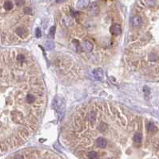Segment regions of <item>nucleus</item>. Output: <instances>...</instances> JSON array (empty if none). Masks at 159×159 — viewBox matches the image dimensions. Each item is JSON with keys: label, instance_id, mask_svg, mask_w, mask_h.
I'll use <instances>...</instances> for the list:
<instances>
[{"label": "nucleus", "instance_id": "f257e3e1", "mask_svg": "<svg viewBox=\"0 0 159 159\" xmlns=\"http://www.w3.org/2000/svg\"><path fill=\"white\" fill-rule=\"evenodd\" d=\"M54 107L56 108V110H58V113H62L63 110H64V103H63V101L60 98H54Z\"/></svg>", "mask_w": 159, "mask_h": 159}, {"label": "nucleus", "instance_id": "f03ea898", "mask_svg": "<svg viewBox=\"0 0 159 159\" xmlns=\"http://www.w3.org/2000/svg\"><path fill=\"white\" fill-rule=\"evenodd\" d=\"M100 11V8H99V6L98 5L97 3H92L90 5V7H89V13L90 15H93V16H95L98 15V13Z\"/></svg>", "mask_w": 159, "mask_h": 159}, {"label": "nucleus", "instance_id": "7ed1b4c3", "mask_svg": "<svg viewBox=\"0 0 159 159\" xmlns=\"http://www.w3.org/2000/svg\"><path fill=\"white\" fill-rule=\"evenodd\" d=\"M90 5V0H78L77 3V8L80 10L87 8Z\"/></svg>", "mask_w": 159, "mask_h": 159}, {"label": "nucleus", "instance_id": "20e7f679", "mask_svg": "<svg viewBox=\"0 0 159 159\" xmlns=\"http://www.w3.org/2000/svg\"><path fill=\"white\" fill-rule=\"evenodd\" d=\"M110 33L113 35H115V36L121 34V33H122V28H121L120 25H118V24L113 25L110 27Z\"/></svg>", "mask_w": 159, "mask_h": 159}, {"label": "nucleus", "instance_id": "39448f33", "mask_svg": "<svg viewBox=\"0 0 159 159\" xmlns=\"http://www.w3.org/2000/svg\"><path fill=\"white\" fill-rule=\"evenodd\" d=\"M37 97L35 96L34 94H31V93H28L26 95V101L28 104H33L35 102H37Z\"/></svg>", "mask_w": 159, "mask_h": 159}, {"label": "nucleus", "instance_id": "423d86ee", "mask_svg": "<svg viewBox=\"0 0 159 159\" xmlns=\"http://www.w3.org/2000/svg\"><path fill=\"white\" fill-rule=\"evenodd\" d=\"M107 141L104 138H98L96 140V145L98 148H106L107 146Z\"/></svg>", "mask_w": 159, "mask_h": 159}, {"label": "nucleus", "instance_id": "0eeeda50", "mask_svg": "<svg viewBox=\"0 0 159 159\" xmlns=\"http://www.w3.org/2000/svg\"><path fill=\"white\" fill-rule=\"evenodd\" d=\"M94 76L95 77V78L98 81H102L103 79V70L101 69V68H98L95 70H94Z\"/></svg>", "mask_w": 159, "mask_h": 159}, {"label": "nucleus", "instance_id": "6e6552de", "mask_svg": "<svg viewBox=\"0 0 159 159\" xmlns=\"http://www.w3.org/2000/svg\"><path fill=\"white\" fill-rule=\"evenodd\" d=\"M82 47H83V49L86 52H90L93 49V44L89 42V41H84L82 43Z\"/></svg>", "mask_w": 159, "mask_h": 159}, {"label": "nucleus", "instance_id": "1a4fd4ad", "mask_svg": "<svg viewBox=\"0 0 159 159\" xmlns=\"http://www.w3.org/2000/svg\"><path fill=\"white\" fill-rule=\"evenodd\" d=\"M142 22V18L138 15H136L133 18V26L134 27H138L141 26Z\"/></svg>", "mask_w": 159, "mask_h": 159}, {"label": "nucleus", "instance_id": "9d476101", "mask_svg": "<svg viewBox=\"0 0 159 159\" xmlns=\"http://www.w3.org/2000/svg\"><path fill=\"white\" fill-rule=\"evenodd\" d=\"M108 128H109L108 124L106 123V122H100V124L97 127L98 130L100 131V132H105V131H106L108 130Z\"/></svg>", "mask_w": 159, "mask_h": 159}, {"label": "nucleus", "instance_id": "9b49d317", "mask_svg": "<svg viewBox=\"0 0 159 159\" xmlns=\"http://www.w3.org/2000/svg\"><path fill=\"white\" fill-rule=\"evenodd\" d=\"M142 141V134L141 133H136L134 136V142L136 144H140Z\"/></svg>", "mask_w": 159, "mask_h": 159}, {"label": "nucleus", "instance_id": "f8f14e48", "mask_svg": "<svg viewBox=\"0 0 159 159\" xmlns=\"http://www.w3.org/2000/svg\"><path fill=\"white\" fill-rule=\"evenodd\" d=\"M13 7H14V4L10 0H7V1H6L3 4V7L6 11H11L13 8Z\"/></svg>", "mask_w": 159, "mask_h": 159}, {"label": "nucleus", "instance_id": "ddd939ff", "mask_svg": "<svg viewBox=\"0 0 159 159\" xmlns=\"http://www.w3.org/2000/svg\"><path fill=\"white\" fill-rule=\"evenodd\" d=\"M15 33L17 34V35L23 37V36H25L26 34V30L25 28H23V27H19V28L15 30Z\"/></svg>", "mask_w": 159, "mask_h": 159}, {"label": "nucleus", "instance_id": "4468645a", "mask_svg": "<svg viewBox=\"0 0 159 159\" xmlns=\"http://www.w3.org/2000/svg\"><path fill=\"white\" fill-rule=\"evenodd\" d=\"M147 129H148V130L149 131V132H154V131L157 130V126H156L155 125H154L153 123H152V122H150V123H149Z\"/></svg>", "mask_w": 159, "mask_h": 159}, {"label": "nucleus", "instance_id": "2eb2a0df", "mask_svg": "<svg viewBox=\"0 0 159 159\" xmlns=\"http://www.w3.org/2000/svg\"><path fill=\"white\" fill-rule=\"evenodd\" d=\"M45 47L47 50H52L54 48V44L51 42V41H47L46 43H45Z\"/></svg>", "mask_w": 159, "mask_h": 159}, {"label": "nucleus", "instance_id": "dca6fc26", "mask_svg": "<svg viewBox=\"0 0 159 159\" xmlns=\"http://www.w3.org/2000/svg\"><path fill=\"white\" fill-rule=\"evenodd\" d=\"M98 153L95 151H90L88 153V158L89 159H97Z\"/></svg>", "mask_w": 159, "mask_h": 159}, {"label": "nucleus", "instance_id": "f3484780", "mask_svg": "<svg viewBox=\"0 0 159 159\" xmlns=\"http://www.w3.org/2000/svg\"><path fill=\"white\" fill-rule=\"evenodd\" d=\"M149 59L150 62H156L158 60V56L155 54H151L149 56Z\"/></svg>", "mask_w": 159, "mask_h": 159}, {"label": "nucleus", "instance_id": "a211bd4d", "mask_svg": "<svg viewBox=\"0 0 159 159\" xmlns=\"http://www.w3.org/2000/svg\"><path fill=\"white\" fill-rule=\"evenodd\" d=\"M54 33H55V26H52L51 30H50V33L49 35L51 38H54Z\"/></svg>", "mask_w": 159, "mask_h": 159}, {"label": "nucleus", "instance_id": "6ab92c4d", "mask_svg": "<svg viewBox=\"0 0 159 159\" xmlns=\"http://www.w3.org/2000/svg\"><path fill=\"white\" fill-rule=\"evenodd\" d=\"M25 0H15V3L17 6H22L25 3Z\"/></svg>", "mask_w": 159, "mask_h": 159}, {"label": "nucleus", "instance_id": "aec40b11", "mask_svg": "<svg viewBox=\"0 0 159 159\" xmlns=\"http://www.w3.org/2000/svg\"><path fill=\"white\" fill-rule=\"evenodd\" d=\"M146 3L149 6H153L154 5V0H146Z\"/></svg>", "mask_w": 159, "mask_h": 159}, {"label": "nucleus", "instance_id": "412c9836", "mask_svg": "<svg viewBox=\"0 0 159 159\" xmlns=\"http://www.w3.org/2000/svg\"><path fill=\"white\" fill-rule=\"evenodd\" d=\"M36 37L37 38L41 37V30L39 28H38L37 30H36Z\"/></svg>", "mask_w": 159, "mask_h": 159}, {"label": "nucleus", "instance_id": "4be33fe9", "mask_svg": "<svg viewBox=\"0 0 159 159\" xmlns=\"http://www.w3.org/2000/svg\"><path fill=\"white\" fill-rule=\"evenodd\" d=\"M24 12L26 14H31V9L30 7H26L24 9Z\"/></svg>", "mask_w": 159, "mask_h": 159}, {"label": "nucleus", "instance_id": "5701e85b", "mask_svg": "<svg viewBox=\"0 0 159 159\" xmlns=\"http://www.w3.org/2000/svg\"><path fill=\"white\" fill-rule=\"evenodd\" d=\"M144 91H145V93H146V94H149V92H150V90H149L148 86H145V87H144Z\"/></svg>", "mask_w": 159, "mask_h": 159}]
</instances>
